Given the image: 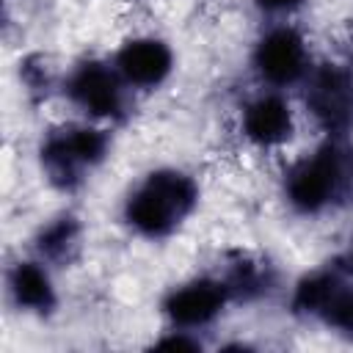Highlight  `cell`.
Wrapping results in <instances>:
<instances>
[{
  "mask_svg": "<svg viewBox=\"0 0 353 353\" xmlns=\"http://www.w3.org/2000/svg\"><path fill=\"white\" fill-rule=\"evenodd\" d=\"M199 207V176L185 165L163 163L146 168L127 185L119 201V221L143 243H165L193 221Z\"/></svg>",
  "mask_w": 353,
  "mask_h": 353,
  "instance_id": "1",
  "label": "cell"
},
{
  "mask_svg": "<svg viewBox=\"0 0 353 353\" xmlns=\"http://www.w3.org/2000/svg\"><path fill=\"white\" fill-rule=\"evenodd\" d=\"M284 207L298 218H325L353 207V138H320L287 163L279 179Z\"/></svg>",
  "mask_w": 353,
  "mask_h": 353,
  "instance_id": "2",
  "label": "cell"
},
{
  "mask_svg": "<svg viewBox=\"0 0 353 353\" xmlns=\"http://www.w3.org/2000/svg\"><path fill=\"white\" fill-rule=\"evenodd\" d=\"M110 152L113 127L72 116L41 132L36 143V165L55 193L72 196L108 163Z\"/></svg>",
  "mask_w": 353,
  "mask_h": 353,
  "instance_id": "3",
  "label": "cell"
},
{
  "mask_svg": "<svg viewBox=\"0 0 353 353\" xmlns=\"http://www.w3.org/2000/svg\"><path fill=\"white\" fill-rule=\"evenodd\" d=\"M58 91L74 116L105 127L124 124L135 99V94L121 80L110 58L99 55H85L66 66V72L58 80Z\"/></svg>",
  "mask_w": 353,
  "mask_h": 353,
  "instance_id": "4",
  "label": "cell"
},
{
  "mask_svg": "<svg viewBox=\"0 0 353 353\" xmlns=\"http://www.w3.org/2000/svg\"><path fill=\"white\" fill-rule=\"evenodd\" d=\"M314 63L312 41L295 19L265 22L248 47V72L265 88L295 94Z\"/></svg>",
  "mask_w": 353,
  "mask_h": 353,
  "instance_id": "5",
  "label": "cell"
},
{
  "mask_svg": "<svg viewBox=\"0 0 353 353\" xmlns=\"http://www.w3.org/2000/svg\"><path fill=\"white\" fill-rule=\"evenodd\" d=\"M295 99L320 138H353V63L317 58Z\"/></svg>",
  "mask_w": 353,
  "mask_h": 353,
  "instance_id": "6",
  "label": "cell"
},
{
  "mask_svg": "<svg viewBox=\"0 0 353 353\" xmlns=\"http://www.w3.org/2000/svg\"><path fill=\"white\" fill-rule=\"evenodd\" d=\"M290 312L323 325L328 334L353 342V279L331 262L301 273L290 287Z\"/></svg>",
  "mask_w": 353,
  "mask_h": 353,
  "instance_id": "7",
  "label": "cell"
},
{
  "mask_svg": "<svg viewBox=\"0 0 353 353\" xmlns=\"http://www.w3.org/2000/svg\"><path fill=\"white\" fill-rule=\"evenodd\" d=\"M298 124L301 108L290 91L256 85L237 108V132L243 143L256 152L287 149L298 135Z\"/></svg>",
  "mask_w": 353,
  "mask_h": 353,
  "instance_id": "8",
  "label": "cell"
},
{
  "mask_svg": "<svg viewBox=\"0 0 353 353\" xmlns=\"http://www.w3.org/2000/svg\"><path fill=\"white\" fill-rule=\"evenodd\" d=\"M229 287L223 276L215 273H196L176 284H171L160 298V314L165 320V328L193 331L204 334L212 328L223 312L232 306Z\"/></svg>",
  "mask_w": 353,
  "mask_h": 353,
  "instance_id": "9",
  "label": "cell"
},
{
  "mask_svg": "<svg viewBox=\"0 0 353 353\" xmlns=\"http://www.w3.org/2000/svg\"><path fill=\"white\" fill-rule=\"evenodd\" d=\"M108 58L135 97L160 91L163 85L171 83V77L176 72L174 44L165 36L152 33V30L132 33V36L121 39Z\"/></svg>",
  "mask_w": 353,
  "mask_h": 353,
  "instance_id": "10",
  "label": "cell"
},
{
  "mask_svg": "<svg viewBox=\"0 0 353 353\" xmlns=\"http://www.w3.org/2000/svg\"><path fill=\"white\" fill-rule=\"evenodd\" d=\"M6 295L14 309L30 317H50L61 306L55 268L36 254L14 259L6 270Z\"/></svg>",
  "mask_w": 353,
  "mask_h": 353,
  "instance_id": "11",
  "label": "cell"
},
{
  "mask_svg": "<svg viewBox=\"0 0 353 353\" xmlns=\"http://www.w3.org/2000/svg\"><path fill=\"white\" fill-rule=\"evenodd\" d=\"M85 226L74 212H55L30 237V254L50 262L55 270L72 265L83 251Z\"/></svg>",
  "mask_w": 353,
  "mask_h": 353,
  "instance_id": "12",
  "label": "cell"
},
{
  "mask_svg": "<svg viewBox=\"0 0 353 353\" xmlns=\"http://www.w3.org/2000/svg\"><path fill=\"white\" fill-rule=\"evenodd\" d=\"M229 287V295L234 303H254L268 298L276 290V270L262 256L254 254H234L226 259V265L218 270Z\"/></svg>",
  "mask_w": 353,
  "mask_h": 353,
  "instance_id": "13",
  "label": "cell"
},
{
  "mask_svg": "<svg viewBox=\"0 0 353 353\" xmlns=\"http://www.w3.org/2000/svg\"><path fill=\"white\" fill-rule=\"evenodd\" d=\"M254 11L265 19V22H276V19H295L306 0H251Z\"/></svg>",
  "mask_w": 353,
  "mask_h": 353,
  "instance_id": "14",
  "label": "cell"
},
{
  "mask_svg": "<svg viewBox=\"0 0 353 353\" xmlns=\"http://www.w3.org/2000/svg\"><path fill=\"white\" fill-rule=\"evenodd\" d=\"M328 262H331L339 273H345L347 279H353V237H350V240H347V243H345Z\"/></svg>",
  "mask_w": 353,
  "mask_h": 353,
  "instance_id": "15",
  "label": "cell"
}]
</instances>
